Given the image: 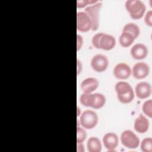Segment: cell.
Listing matches in <instances>:
<instances>
[{"instance_id":"obj_1","label":"cell","mask_w":152,"mask_h":152,"mask_svg":"<svg viewBox=\"0 0 152 152\" xmlns=\"http://www.w3.org/2000/svg\"><path fill=\"white\" fill-rule=\"evenodd\" d=\"M80 103L84 106L95 109L102 108L106 103L105 96L100 93H84L80 97Z\"/></svg>"},{"instance_id":"obj_2","label":"cell","mask_w":152,"mask_h":152,"mask_svg":"<svg viewBox=\"0 0 152 152\" xmlns=\"http://www.w3.org/2000/svg\"><path fill=\"white\" fill-rule=\"evenodd\" d=\"M115 90L118 99L122 103H129L134 99V90L131 84L128 82L124 81H118L115 86Z\"/></svg>"},{"instance_id":"obj_3","label":"cell","mask_w":152,"mask_h":152,"mask_svg":"<svg viewBox=\"0 0 152 152\" xmlns=\"http://www.w3.org/2000/svg\"><path fill=\"white\" fill-rule=\"evenodd\" d=\"M125 6L130 17L134 20L141 18L146 10L145 4L140 0H127Z\"/></svg>"},{"instance_id":"obj_4","label":"cell","mask_w":152,"mask_h":152,"mask_svg":"<svg viewBox=\"0 0 152 152\" xmlns=\"http://www.w3.org/2000/svg\"><path fill=\"white\" fill-rule=\"evenodd\" d=\"M102 6V1H97L96 3L90 5L86 7L84 9V12L90 17L91 23L93 31L97 30L99 26V12Z\"/></svg>"},{"instance_id":"obj_5","label":"cell","mask_w":152,"mask_h":152,"mask_svg":"<svg viewBox=\"0 0 152 152\" xmlns=\"http://www.w3.org/2000/svg\"><path fill=\"white\" fill-rule=\"evenodd\" d=\"M99 117L96 112L87 109L84 110L80 116V124L84 128L87 129H92L98 123Z\"/></svg>"},{"instance_id":"obj_6","label":"cell","mask_w":152,"mask_h":152,"mask_svg":"<svg viewBox=\"0 0 152 152\" xmlns=\"http://www.w3.org/2000/svg\"><path fill=\"white\" fill-rule=\"evenodd\" d=\"M121 144L125 147L130 149L137 148L140 143L138 137L131 130L124 131L120 136Z\"/></svg>"},{"instance_id":"obj_7","label":"cell","mask_w":152,"mask_h":152,"mask_svg":"<svg viewBox=\"0 0 152 152\" xmlns=\"http://www.w3.org/2000/svg\"><path fill=\"white\" fill-rule=\"evenodd\" d=\"M90 65L96 72L104 71L109 65V60L107 56L103 54H96L93 56L90 61Z\"/></svg>"},{"instance_id":"obj_8","label":"cell","mask_w":152,"mask_h":152,"mask_svg":"<svg viewBox=\"0 0 152 152\" xmlns=\"http://www.w3.org/2000/svg\"><path fill=\"white\" fill-rule=\"evenodd\" d=\"M92 28L91 21L88 15L84 11L77 13V28L82 32L88 31Z\"/></svg>"},{"instance_id":"obj_9","label":"cell","mask_w":152,"mask_h":152,"mask_svg":"<svg viewBox=\"0 0 152 152\" xmlns=\"http://www.w3.org/2000/svg\"><path fill=\"white\" fill-rule=\"evenodd\" d=\"M113 74L118 79L125 80L129 78L131 75V68L127 64L120 62L114 66Z\"/></svg>"},{"instance_id":"obj_10","label":"cell","mask_w":152,"mask_h":152,"mask_svg":"<svg viewBox=\"0 0 152 152\" xmlns=\"http://www.w3.org/2000/svg\"><path fill=\"white\" fill-rule=\"evenodd\" d=\"M149 72L150 66L144 62H138L135 63L131 69V74L137 79L145 78L148 75Z\"/></svg>"},{"instance_id":"obj_11","label":"cell","mask_w":152,"mask_h":152,"mask_svg":"<svg viewBox=\"0 0 152 152\" xmlns=\"http://www.w3.org/2000/svg\"><path fill=\"white\" fill-rule=\"evenodd\" d=\"M118 136L115 132H107L103 137V145L109 151H115L118 145Z\"/></svg>"},{"instance_id":"obj_12","label":"cell","mask_w":152,"mask_h":152,"mask_svg":"<svg viewBox=\"0 0 152 152\" xmlns=\"http://www.w3.org/2000/svg\"><path fill=\"white\" fill-rule=\"evenodd\" d=\"M135 92L137 97L144 99L149 97L151 93V87L149 83L141 81L138 83L135 87Z\"/></svg>"},{"instance_id":"obj_13","label":"cell","mask_w":152,"mask_h":152,"mask_svg":"<svg viewBox=\"0 0 152 152\" xmlns=\"http://www.w3.org/2000/svg\"><path fill=\"white\" fill-rule=\"evenodd\" d=\"M116 45V39L111 34L103 33L99 41V49L109 50L113 49Z\"/></svg>"},{"instance_id":"obj_14","label":"cell","mask_w":152,"mask_h":152,"mask_svg":"<svg viewBox=\"0 0 152 152\" xmlns=\"http://www.w3.org/2000/svg\"><path fill=\"white\" fill-rule=\"evenodd\" d=\"M148 52L147 47L144 44L141 43L135 44L130 50V53L132 57L135 59H144L147 56Z\"/></svg>"},{"instance_id":"obj_15","label":"cell","mask_w":152,"mask_h":152,"mask_svg":"<svg viewBox=\"0 0 152 152\" xmlns=\"http://www.w3.org/2000/svg\"><path fill=\"white\" fill-rule=\"evenodd\" d=\"M99 86V80L94 77H87L84 79L80 87L84 93H90L96 90Z\"/></svg>"},{"instance_id":"obj_16","label":"cell","mask_w":152,"mask_h":152,"mask_svg":"<svg viewBox=\"0 0 152 152\" xmlns=\"http://www.w3.org/2000/svg\"><path fill=\"white\" fill-rule=\"evenodd\" d=\"M149 125V121L144 115L140 113L134 121V128L137 132L143 134L147 131Z\"/></svg>"},{"instance_id":"obj_17","label":"cell","mask_w":152,"mask_h":152,"mask_svg":"<svg viewBox=\"0 0 152 152\" xmlns=\"http://www.w3.org/2000/svg\"><path fill=\"white\" fill-rule=\"evenodd\" d=\"M87 148L88 152L101 151L102 145L100 139L94 136L90 137L87 142Z\"/></svg>"},{"instance_id":"obj_18","label":"cell","mask_w":152,"mask_h":152,"mask_svg":"<svg viewBox=\"0 0 152 152\" xmlns=\"http://www.w3.org/2000/svg\"><path fill=\"white\" fill-rule=\"evenodd\" d=\"M135 39V38L132 34L128 32L122 31L119 37V42L122 47L127 48L133 43Z\"/></svg>"},{"instance_id":"obj_19","label":"cell","mask_w":152,"mask_h":152,"mask_svg":"<svg viewBox=\"0 0 152 152\" xmlns=\"http://www.w3.org/2000/svg\"><path fill=\"white\" fill-rule=\"evenodd\" d=\"M122 31L128 32L132 34L136 39L138 37L140 33V27L134 23H126L122 28Z\"/></svg>"},{"instance_id":"obj_20","label":"cell","mask_w":152,"mask_h":152,"mask_svg":"<svg viewBox=\"0 0 152 152\" xmlns=\"http://www.w3.org/2000/svg\"><path fill=\"white\" fill-rule=\"evenodd\" d=\"M140 144V148L143 152H151L152 151V138L151 137H147L144 138Z\"/></svg>"},{"instance_id":"obj_21","label":"cell","mask_w":152,"mask_h":152,"mask_svg":"<svg viewBox=\"0 0 152 152\" xmlns=\"http://www.w3.org/2000/svg\"><path fill=\"white\" fill-rule=\"evenodd\" d=\"M142 110L144 114L150 118L152 117V100L148 99L145 101L142 106Z\"/></svg>"},{"instance_id":"obj_22","label":"cell","mask_w":152,"mask_h":152,"mask_svg":"<svg viewBox=\"0 0 152 152\" xmlns=\"http://www.w3.org/2000/svg\"><path fill=\"white\" fill-rule=\"evenodd\" d=\"M87 138V132L86 130L82 128L77 126V144L83 143Z\"/></svg>"},{"instance_id":"obj_23","label":"cell","mask_w":152,"mask_h":152,"mask_svg":"<svg viewBox=\"0 0 152 152\" xmlns=\"http://www.w3.org/2000/svg\"><path fill=\"white\" fill-rule=\"evenodd\" d=\"M97 1V0H78L77 1V8H83L88 5L96 3Z\"/></svg>"},{"instance_id":"obj_24","label":"cell","mask_w":152,"mask_h":152,"mask_svg":"<svg viewBox=\"0 0 152 152\" xmlns=\"http://www.w3.org/2000/svg\"><path fill=\"white\" fill-rule=\"evenodd\" d=\"M103 32H100V33H97L96 34H95L91 39V42L92 44L93 45V46L97 49H99V46H98V44H99V39L100 38V37L102 36V35L103 34Z\"/></svg>"},{"instance_id":"obj_25","label":"cell","mask_w":152,"mask_h":152,"mask_svg":"<svg viewBox=\"0 0 152 152\" xmlns=\"http://www.w3.org/2000/svg\"><path fill=\"white\" fill-rule=\"evenodd\" d=\"M144 21L147 25L152 26V11L151 10H149L146 12L144 17Z\"/></svg>"},{"instance_id":"obj_26","label":"cell","mask_w":152,"mask_h":152,"mask_svg":"<svg viewBox=\"0 0 152 152\" xmlns=\"http://www.w3.org/2000/svg\"><path fill=\"white\" fill-rule=\"evenodd\" d=\"M77 50H79L83 45V37L80 35V34H77Z\"/></svg>"},{"instance_id":"obj_27","label":"cell","mask_w":152,"mask_h":152,"mask_svg":"<svg viewBox=\"0 0 152 152\" xmlns=\"http://www.w3.org/2000/svg\"><path fill=\"white\" fill-rule=\"evenodd\" d=\"M77 74L78 75L82 71V64L81 62L80 61L79 59H77Z\"/></svg>"},{"instance_id":"obj_28","label":"cell","mask_w":152,"mask_h":152,"mask_svg":"<svg viewBox=\"0 0 152 152\" xmlns=\"http://www.w3.org/2000/svg\"><path fill=\"white\" fill-rule=\"evenodd\" d=\"M77 150L78 152H84V147L83 143H78L77 146Z\"/></svg>"},{"instance_id":"obj_29","label":"cell","mask_w":152,"mask_h":152,"mask_svg":"<svg viewBox=\"0 0 152 152\" xmlns=\"http://www.w3.org/2000/svg\"><path fill=\"white\" fill-rule=\"evenodd\" d=\"M80 109L79 107L77 106V116H78L81 114V112H80Z\"/></svg>"}]
</instances>
